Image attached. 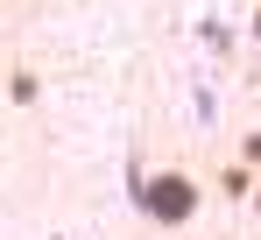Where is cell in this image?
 <instances>
[{"mask_svg":"<svg viewBox=\"0 0 261 240\" xmlns=\"http://www.w3.org/2000/svg\"><path fill=\"white\" fill-rule=\"evenodd\" d=\"M254 219H261V191H254Z\"/></svg>","mask_w":261,"mask_h":240,"instance_id":"7a4b0ae2","label":"cell"},{"mask_svg":"<svg viewBox=\"0 0 261 240\" xmlns=\"http://www.w3.org/2000/svg\"><path fill=\"white\" fill-rule=\"evenodd\" d=\"M254 36H261V14H254Z\"/></svg>","mask_w":261,"mask_h":240,"instance_id":"3957f363","label":"cell"},{"mask_svg":"<svg viewBox=\"0 0 261 240\" xmlns=\"http://www.w3.org/2000/svg\"><path fill=\"white\" fill-rule=\"evenodd\" d=\"M141 212H148L155 226H184V219L198 212V177H191V170H155V177L141 184Z\"/></svg>","mask_w":261,"mask_h":240,"instance_id":"6da1fadb","label":"cell"}]
</instances>
